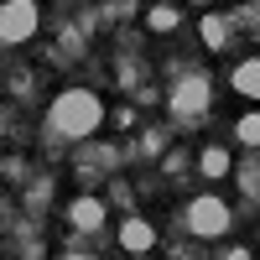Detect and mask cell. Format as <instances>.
Masks as SVG:
<instances>
[{
	"mask_svg": "<svg viewBox=\"0 0 260 260\" xmlns=\"http://www.w3.org/2000/svg\"><path fill=\"white\" fill-rule=\"evenodd\" d=\"M104 125V99L94 89H62L47 104V136L52 141H94V130Z\"/></svg>",
	"mask_w": 260,
	"mask_h": 260,
	"instance_id": "6da1fadb",
	"label": "cell"
},
{
	"mask_svg": "<svg viewBox=\"0 0 260 260\" xmlns=\"http://www.w3.org/2000/svg\"><path fill=\"white\" fill-rule=\"evenodd\" d=\"M182 229L192 234V240H224V234L234 229V213H229V203L224 198H192L187 208H182Z\"/></svg>",
	"mask_w": 260,
	"mask_h": 260,
	"instance_id": "7a4b0ae2",
	"label": "cell"
},
{
	"mask_svg": "<svg viewBox=\"0 0 260 260\" xmlns=\"http://www.w3.org/2000/svg\"><path fill=\"white\" fill-rule=\"evenodd\" d=\"M208 104H213V83H208V73H177V83L167 89V110H172V120H203Z\"/></svg>",
	"mask_w": 260,
	"mask_h": 260,
	"instance_id": "3957f363",
	"label": "cell"
},
{
	"mask_svg": "<svg viewBox=\"0 0 260 260\" xmlns=\"http://www.w3.org/2000/svg\"><path fill=\"white\" fill-rule=\"evenodd\" d=\"M37 26H42V6L37 0H0V42H6V47L31 42Z\"/></svg>",
	"mask_w": 260,
	"mask_h": 260,
	"instance_id": "277c9868",
	"label": "cell"
},
{
	"mask_svg": "<svg viewBox=\"0 0 260 260\" xmlns=\"http://www.w3.org/2000/svg\"><path fill=\"white\" fill-rule=\"evenodd\" d=\"M68 224L78 234H99L104 224H110V208H104V198H94V192H83V198L68 203Z\"/></svg>",
	"mask_w": 260,
	"mask_h": 260,
	"instance_id": "5b68a950",
	"label": "cell"
},
{
	"mask_svg": "<svg viewBox=\"0 0 260 260\" xmlns=\"http://www.w3.org/2000/svg\"><path fill=\"white\" fill-rule=\"evenodd\" d=\"M120 250L125 255H151V250H156V229H151V219L130 213V219L120 224Z\"/></svg>",
	"mask_w": 260,
	"mask_h": 260,
	"instance_id": "8992f818",
	"label": "cell"
},
{
	"mask_svg": "<svg viewBox=\"0 0 260 260\" xmlns=\"http://www.w3.org/2000/svg\"><path fill=\"white\" fill-rule=\"evenodd\" d=\"M198 42H203L208 52H224L229 42H234V21H229V16H219V11L198 16Z\"/></svg>",
	"mask_w": 260,
	"mask_h": 260,
	"instance_id": "52a82bcc",
	"label": "cell"
},
{
	"mask_svg": "<svg viewBox=\"0 0 260 260\" xmlns=\"http://www.w3.org/2000/svg\"><path fill=\"white\" fill-rule=\"evenodd\" d=\"M229 167H234V156H229L224 146H203V151H198V177H203V182L229 177Z\"/></svg>",
	"mask_w": 260,
	"mask_h": 260,
	"instance_id": "ba28073f",
	"label": "cell"
},
{
	"mask_svg": "<svg viewBox=\"0 0 260 260\" xmlns=\"http://www.w3.org/2000/svg\"><path fill=\"white\" fill-rule=\"evenodd\" d=\"M229 172H234V182H240V192H245V203L255 208V198H260V161H255V151H250L245 161H234Z\"/></svg>",
	"mask_w": 260,
	"mask_h": 260,
	"instance_id": "9c48e42d",
	"label": "cell"
},
{
	"mask_svg": "<svg viewBox=\"0 0 260 260\" xmlns=\"http://www.w3.org/2000/svg\"><path fill=\"white\" fill-rule=\"evenodd\" d=\"M229 83H234V94H245V99H260V57H245L240 68L229 73Z\"/></svg>",
	"mask_w": 260,
	"mask_h": 260,
	"instance_id": "30bf717a",
	"label": "cell"
},
{
	"mask_svg": "<svg viewBox=\"0 0 260 260\" xmlns=\"http://www.w3.org/2000/svg\"><path fill=\"white\" fill-rule=\"evenodd\" d=\"M146 26H151V31H177V26H182V11H177V6H151V11H146Z\"/></svg>",
	"mask_w": 260,
	"mask_h": 260,
	"instance_id": "8fae6325",
	"label": "cell"
},
{
	"mask_svg": "<svg viewBox=\"0 0 260 260\" xmlns=\"http://www.w3.org/2000/svg\"><path fill=\"white\" fill-rule=\"evenodd\" d=\"M234 141H240L245 151H255V146H260V115H255V110H250L240 125H234Z\"/></svg>",
	"mask_w": 260,
	"mask_h": 260,
	"instance_id": "7c38bea8",
	"label": "cell"
},
{
	"mask_svg": "<svg viewBox=\"0 0 260 260\" xmlns=\"http://www.w3.org/2000/svg\"><path fill=\"white\" fill-rule=\"evenodd\" d=\"M167 177H187V151H172L167 156Z\"/></svg>",
	"mask_w": 260,
	"mask_h": 260,
	"instance_id": "4fadbf2b",
	"label": "cell"
},
{
	"mask_svg": "<svg viewBox=\"0 0 260 260\" xmlns=\"http://www.w3.org/2000/svg\"><path fill=\"white\" fill-rule=\"evenodd\" d=\"M161 146H167V130H161V136H156V130H146V136H141V151H151V156H156Z\"/></svg>",
	"mask_w": 260,
	"mask_h": 260,
	"instance_id": "5bb4252c",
	"label": "cell"
},
{
	"mask_svg": "<svg viewBox=\"0 0 260 260\" xmlns=\"http://www.w3.org/2000/svg\"><path fill=\"white\" fill-rule=\"evenodd\" d=\"M172 260H208V255H203V245H177Z\"/></svg>",
	"mask_w": 260,
	"mask_h": 260,
	"instance_id": "9a60e30c",
	"label": "cell"
},
{
	"mask_svg": "<svg viewBox=\"0 0 260 260\" xmlns=\"http://www.w3.org/2000/svg\"><path fill=\"white\" fill-rule=\"evenodd\" d=\"M213 260H255L245 245H229V250H219V255H213Z\"/></svg>",
	"mask_w": 260,
	"mask_h": 260,
	"instance_id": "2e32d148",
	"label": "cell"
},
{
	"mask_svg": "<svg viewBox=\"0 0 260 260\" xmlns=\"http://www.w3.org/2000/svg\"><path fill=\"white\" fill-rule=\"evenodd\" d=\"M136 11V0H110V16H130Z\"/></svg>",
	"mask_w": 260,
	"mask_h": 260,
	"instance_id": "e0dca14e",
	"label": "cell"
},
{
	"mask_svg": "<svg viewBox=\"0 0 260 260\" xmlns=\"http://www.w3.org/2000/svg\"><path fill=\"white\" fill-rule=\"evenodd\" d=\"M6 213H11V203H6V198H0V229H6Z\"/></svg>",
	"mask_w": 260,
	"mask_h": 260,
	"instance_id": "ac0fdd59",
	"label": "cell"
},
{
	"mask_svg": "<svg viewBox=\"0 0 260 260\" xmlns=\"http://www.w3.org/2000/svg\"><path fill=\"white\" fill-rule=\"evenodd\" d=\"M62 260H94V255H62Z\"/></svg>",
	"mask_w": 260,
	"mask_h": 260,
	"instance_id": "d6986e66",
	"label": "cell"
},
{
	"mask_svg": "<svg viewBox=\"0 0 260 260\" xmlns=\"http://www.w3.org/2000/svg\"><path fill=\"white\" fill-rule=\"evenodd\" d=\"M0 136H6V120H0Z\"/></svg>",
	"mask_w": 260,
	"mask_h": 260,
	"instance_id": "ffe728a7",
	"label": "cell"
}]
</instances>
